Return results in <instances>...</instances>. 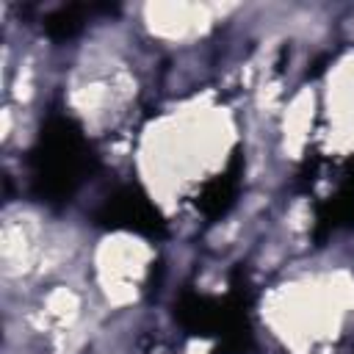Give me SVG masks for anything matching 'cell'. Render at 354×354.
<instances>
[{"label": "cell", "mask_w": 354, "mask_h": 354, "mask_svg": "<svg viewBox=\"0 0 354 354\" xmlns=\"http://www.w3.org/2000/svg\"><path fill=\"white\" fill-rule=\"evenodd\" d=\"M88 11H91L88 6H77V3H72V6H58L55 11H50V14L44 17L41 28H44V33H47L50 39H55V41L75 39V36L83 30V25H86Z\"/></svg>", "instance_id": "8992f818"}, {"label": "cell", "mask_w": 354, "mask_h": 354, "mask_svg": "<svg viewBox=\"0 0 354 354\" xmlns=\"http://www.w3.org/2000/svg\"><path fill=\"white\" fill-rule=\"evenodd\" d=\"M97 169V155L77 119L50 113L28 155L30 194L50 207L66 205Z\"/></svg>", "instance_id": "6da1fadb"}, {"label": "cell", "mask_w": 354, "mask_h": 354, "mask_svg": "<svg viewBox=\"0 0 354 354\" xmlns=\"http://www.w3.org/2000/svg\"><path fill=\"white\" fill-rule=\"evenodd\" d=\"M238 191H241V158L235 155L221 174H216L213 180L205 183V188L196 196V207L202 210L205 218L216 221L235 205Z\"/></svg>", "instance_id": "277c9868"}, {"label": "cell", "mask_w": 354, "mask_h": 354, "mask_svg": "<svg viewBox=\"0 0 354 354\" xmlns=\"http://www.w3.org/2000/svg\"><path fill=\"white\" fill-rule=\"evenodd\" d=\"M174 318L191 335L218 337L227 354H243L252 348L246 293L241 288H232L224 299L185 290L174 301Z\"/></svg>", "instance_id": "7a4b0ae2"}, {"label": "cell", "mask_w": 354, "mask_h": 354, "mask_svg": "<svg viewBox=\"0 0 354 354\" xmlns=\"http://www.w3.org/2000/svg\"><path fill=\"white\" fill-rule=\"evenodd\" d=\"M351 227H354V169L340 180L337 191L318 207V230H315V235L321 238L324 232L351 230Z\"/></svg>", "instance_id": "5b68a950"}, {"label": "cell", "mask_w": 354, "mask_h": 354, "mask_svg": "<svg viewBox=\"0 0 354 354\" xmlns=\"http://www.w3.org/2000/svg\"><path fill=\"white\" fill-rule=\"evenodd\" d=\"M94 224L102 230H124L147 238H160L166 232V221L152 199L138 185H122L113 191L94 213Z\"/></svg>", "instance_id": "3957f363"}]
</instances>
